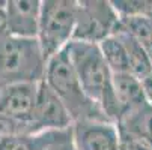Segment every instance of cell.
Segmentation results:
<instances>
[{
  "mask_svg": "<svg viewBox=\"0 0 152 150\" xmlns=\"http://www.w3.org/2000/svg\"><path fill=\"white\" fill-rule=\"evenodd\" d=\"M66 51L84 92L101 107L108 120L118 125L121 108L113 89V72L108 68L99 45L71 41Z\"/></svg>",
  "mask_w": 152,
  "mask_h": 150,
  "instance_id": "1",
  "label": "cell"
},
{
  "mask_svg": "<svg viewBox=\"0 0 152 150\" xmlns=\"http://www.w3.org/2000/svg\"><path fill=\"white\" fill-rule=\"evenodd\" d=\"M44 81L59 96L74 123L80 120H108L101 107L84 92L66 48L48 60Z\"/></svg>",
  "mask_w": 152,
  "mask_h": 150,
  "instance_id": "2",
  "label": "cell"
},
{
  "mask_svg": "<svg viewBox=\"0 0 152 150\" xmlns=\"http://www.w3.org/2000/svg\"><path fill=\"white\" fill-rule=\"evenodd\" d=\"M47 63L38 39L5 36L0 39V90L14 84L45 80Z\"/></svg>",
  "mask_w": 152,
  "mask_h": 150,
  "instance_id": "3",
  "label": "cell"
},
{
  "mask_svg": "<svg viewBox=\"0 0 152 150\" xmlns=\"http://www.w3.org/2000/svg\"><path fill=\"white\" fill-rule=\"evenodd\" d=\"M77 21V0H44L41 8L38 42L50 60L72 41Z\"/></svg>",
  "mask_w": 152,
  "mask_h": 150,
  "instance_id": "4",
  "label": "cell"
},
{
  "mask_svg": "<svg viewBox=\"0 0 152 150\" xmlns=\"http://www.w3.org/2000/svg\"><path fill=\"white\" fill-rule=\"evenodd\" d=\"M121 27V15L108 0L77 2V21L72 41L101 44Z\"/></svg>",
  "mask_w": 152,
  "mask_h": 150,
  "instance_id": "5",
  "label": "cell"
},
{
  "mask_svg": "<svg viewBox=\"0 0 152 150\" xmlns=\"http://www.w3.org/2000/svg\"><path fill=\"white\" fill-rule=\"evenodd\" d=\"M35 134L48 131H65L72 126V119L65 105L45 81L38 86V96L32 114Z\"/></svg>",
  "mask_w": 152,
  "mask_h": 150,
  "instance_id": "6",
  "label": "cell"
},
{
  "mask_svg": "<svg viewBox=\"0 0 152 150\" xmlns=\"http://www.w3.org/2000/svg\"><path fill=\"white\" fill-rule=\"evenodd\" d=\"M77 150H121V131L108 120H80L72 123Z\"/></svg>",
  "mask_w": 152,
  "mask_h": 150,
  "instance_id": "7",
  "label": "cell"
},
{
  "mask_svg": "<svg viewBox=\"0 0 152 150\" xmlns=\"http://www.w3.org/2000/svg\"><path fill=\"white\" fill-rule=\"evenodd\" d=\"M41 8L42 2L39 0H8V35L24 39H38Z\"/></svg>",
  "mask_w": 152,
  "mask_h": 150,
  "instance_id": "8",
  "label": "cell"
},
{
  "mask_svg": "<svg viewBox=\"0 0 152 150\" xmlns=\"http://www.w3.org/2000/svg\"><path fill=\"white\" fill-rule=\"evenodd\" d=\"M113 89L121 108V120L148 102L142 81L133 74H113Z\"/></svg>",
  "mask_w": 152,
  "mask_h": 150,
  "instance_id": "9",
  "label": "cell"
},
{
  "mask_svg": "<svg viewBox=\"0 0 152 150\" xmlns=\"http://www.w3.org/2000/svg\"><path fill=\"white\" fill-rule=\"evenodd\" d=\"M119 131L128 134L152 149V104L146 102L126 114L119 123Z\"/></svg>",
  "mask_w": 152,
  "mask_h": 150,
  "instance_id": "10",
  "label": "cell"
},
{
  "mask_svg": "<svg viewBox=\"0 0 152 150\" xmlns=\"http://www.w3.org/2000/svg\"><path fill=\"white\" fill-rule=\"evenodd\" d=\"M116 33L119 35V38L122 39L124 45H125V50H126V54L129 59L131 74L134 77H137L140 81H143L146 77H149L152 74V62H151L145 47L134 36H131L128 32H125L121 27Z\"/></svg>",
  "mask_w": 152,
  "mask_h": 150,
  "instance_id": "11",
  "label": "cell"
},
{
  "mask_svg": "<svg viewBox=\"0 0 152 150\" xmlns=\"http://www.w3.org/2000/svg\"><path fill=\"white\" fill-rule=\"evenodd\" d=\"M99 45V50L107 62L108 68L113 74H131L129 59L125 50V45L118 33L104 39Z\"/></svg>",
  "mask_w": 152,
  "mask_h": 150,
  "instance_id": "12",
  "label": "cell"
},
{
  "mask_svg": "<svg viewBox=\"0 0 152 150\" xmlns=\"http://www.w3.org/2000/svg\"><path fill=\"white\" fill-rule=\"evenodd\" d=\"M59 131H48L35 135L0 137V150H47Z\"/></svg>",
  "mask_w": 152,
  "mask_h": 150,
  "instance_id": "13",
  "label": "cell"
},
{
  "mask_svg": "<svg viewBox=\"0 0 152 150\" xmlns=\"http://www.w3.org/2000/svg\"><path fill=\"white\" fill-rule=\"evenodd\" d=\"M71 128L69 129H65V131H59L57 137L47 147V150H77L74 140H72V129Z\"/></svg>",
  "mask_w": 152,
  "mask_h": 150,
  "instance_id": "14",
  "label": "cell"
},
{
  "mask_svg": "<svg viewBox=\"0 0 152 150\" xmlns=\"http://www.w3.org/2000/svg\"><path fill=\"white\" fill-rule=\"evenodd\" d=\"M121 150H152V149L145 143H142L140 140L121 132Z\"/></svg>",
  "mask_w": 152,
  "mask_h": 150,
  "instance_id": "15",
  "label": "cell"
},
{
  "mask_svg": "<svg viewBox=\"0 0 152 150\" xmlns=\"http://www.w3.org/2000/svg\"><path fill=\"white\" fill-rule=\"evenodd\" d=\"M8 36V20H6V2L0 0V39Z\"/></svg>",
  "mask_w": 152,
  "mask_h": 150,
  "instance_id": "16",
  "label": "cell"
},
{
  "mask_svg": "<svg viewBox=\"0 0 152 150\" xmlns=\"http://www.w3.org/2000/svg\"><path fill=\"white\" fill-rule=\"evenodd\" d=\"M142 84H143V90H145V95H146L148 102L152 104V74H151L149 77H146V78L142 81Z\"/></svg>",
  "mask_w": 152,
  "mask_h": 150,
  "instance_id": "17",
  "label": "cell"
}]
</instances>
